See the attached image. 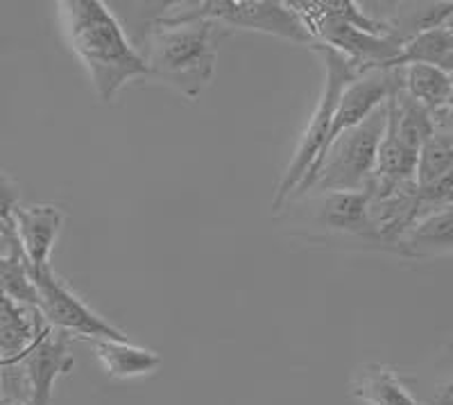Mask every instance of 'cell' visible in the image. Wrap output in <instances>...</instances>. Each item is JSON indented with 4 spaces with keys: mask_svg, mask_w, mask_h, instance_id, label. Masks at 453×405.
I'll return each instance as SVG.
<instances>
[{
    "mask_svg": "<svg viewBox=\"0 0 453 405\" xmlns=\"http://www.w3.org/2000/svg\"><path fill=\"white\" fill-rule=\"evenodd\" d=\"M68 43L88 71L103 103H111L132 80L150 77L143 57L125 36L119 19L100 0L59 3Z\"/></svg>",
    "mask_w": 453,
    "mask_h": 405,
    "instance_id": "obj_1",
    "label": "cell"
},
{
    "mask_svg": "<svg viewBox=\"0 0 453 405\" xmlns=\"http://www.w3.org/2000/svg\"><path fill=\"white\" fill-rule=\"evenodd\" d=\"M225 26L206 19L196 21H164L157 16L141 36L139 55L150 77L180 91L184 98L197 100L213 80L216 57Z\"/></svg>",
    "mask_w": 453,
    "mask_h": 405,
    "instance_id": "obj_2",
    "label": "cell"
},
{
    "mask_svg": "<svg viewBox=\"0 0 453 405\" xmlns=\"http://www.w3.org/2000/svg\"><path fill=\"white\" fill-rule=\"evenodd\" d=\"M290 7L318 46L345 57L358 73L395 68L406 43L390 21L374 19L351 0H295Z\"/></svg>",
    "mask_w": 453,
    "mask_h": 405,
    "instance_id": "obj_3",
    "label": "cell"
},
{
    "mask_svg": "<svg viewBox=\"0 0 453 405\" xmlns=\"http://www.w3.org/2000/svg\"><path fill=\"white\" fill-rule=\"evenodd\" d=\"M388 107L376 109L358 127L349 129L329 145L319 164L297 186L290 200L311 193H358L367 190L376 168V157L386 134Z\"/></svg>",
    "mask_w": 453,
    "mask_h": 405,
    "instance_id": "obj_4",
    "label": "cell"
},
{
    "mask_svg": "<svg viewBox=\"0 0 453 405\" xmlns=\"http://www.w3.org/2000/svg\"><path fill=\"white\" fill-rule=\"evenodd\" d=\"M164 21H196L206 19L220 26L238 27V30H252L261 34L277 36L295 46L315 48L313 36L299 21L290 3L277 0H197V3H177L159 14Z\"/></svg>",
    "mask_w": 453,
    "mask_h": 405,
    "instance_id": "obj_5",
    "label": "cell"
},
{
    "mask_svg": "<svg viewBox=\"0 0 453 405\" xmlns=\"http://www.w3.org/2000/svg\"><path fill=\"white\" fill-rule=\"evenodd\" d=\"M315 50L322 55L326 66L325 91H322V98H319L313 116H311V123L309 127H306L304 136L299 141L297 152L293 154V161H290V165L286 168V172H283L281 184H279L277 193H274V213H279L283 206L288 204V200L293 197L297 186L304 181V177L309 175V170L318 164V159L322 157V149H325L326 136H329L331 123H334L340 96H342V91L354 82L356 77L363 75V73H358V68H356L354 64L347 62L345 57H340L338 52L329 50V48L325 46H315Z\"/></svg>",
    "mask_w": 453,
    "mask_h": 405,
    "instance_id": "obj_6",
    "label": "cell"
},
{
    "mask_svg": "<svg viewBox=\"0 0 453 405\" xmlns=\"http://www.w3.org/2000/svg\"><path fill=\"white\" fill-rule=\"evenodd\" d=\"M68 342L71 335L48 324L21 358L0 370L5 403L21 401L27 405H50L57 378L71 374L75 364Z\"/></svg>",
    "mask_w": 453,
    "mask_h": 405,
    "instance_id": "obj_7",
    "label": "cell"
},
{
    "mask_svg": "<svg viewBox=\"0 0 453 405\" xmlns=\"http://www.w3.org/2000/svg\"><path fill=\"white\" fill-rule=\"evenodd\" d=\"M32 281L39 297V313L43 315L52 329L62 331L66 335H78L84 340H129L113 324L93 313L91 308L73 293L71 287L52 272V267H30Z\"/></svg>",
    "mask_w": 453,
    "mask_h": 405,
    "instance_id": "obj_8",
    "label": "cell"
},
{
    "mask_svg": "<svg viewBox=\"0 0 453 405\" xmlns=\"http://www.w3.org/2000/svg\"><path fill=\"white\" fill-rule=\"evenodd\" d=\"M304 209L306 222L322 233L331 236L358 238L374 247H381L370 218V195L367 190L358 193H311L295 200Z\"/></svg>",
    "mask_w": 453,
    "mask_h": 405,
    "instance_id": "obj_9",
    "label": "cell"
},
{
    "mask_svg": "<svg viewBox=\"0 0 453 405\" xmlns=\"http://www.w3.org/2000/svg\"><path fill=\"white\" fill-rule=\"evenodd\" d=\"M14 225L27 265H50V252L64 225L62 210L55 204H19L14 210Z\"/></svg>",
    "mask_w": 453,
    "mask_h": 405,
    "instance_id": "obj_10",
    "label": "cell"
},
{
    "mask_svg": "<svg viewBox=\"0 0 453 405\" xmlns=\"http://www.w3.org/2000/svg\"><path fill=\"white\" fill-rule=\"evenodd\" d=\"M48 322L36 306L19 303L0 293V370L21 358Z\"/></svg>",
    "mask_w": 453,
    "mask_h": 405,
    "instance_id": "obj_11",
    "label": "cell"
},
{
    "mask_svg": "<svg viewBox=\"0 0 453 405\" xmlns=\"http://www.w3.org/2000/svg\"><path fill=\"white\" fill-rule=\"evenodd\" d=\"M96 358L111 378H136L159 370L161 355L157 351L136 347L129 340H87Z\"/></svg>",
    "mask_w": 453,
    "mask_h": 405,
    "instance_id": "obj_12",
    "label": "cell"
},
{
    "mask_svg": "<svg viewBox=\"0 0 453 405\" xmlns=\"http://www.w3.org/2000/svg\"><path fill=\"white\" fill-rule=\"evenodd\" d=\"M399 252L403 256H431L453 252V204L433 210L412 225L403 236Z\"/></svg>",
    "mask_w": 453,
    "mask_h": 405,
    "instance_id": "obj_13",
    "label": "cell"
},
{
    "mask_svg": "<svg viewBox=\"0 0 453 405\" xmlns=\"http://www.w3.org/2000/svg\"><path fill=\"white\" fill-rule=\"evenodd\" d=\"M351 394L367 405H419L386 364H365L356 374Z\"/></svg>",
    "mask_w": 453,
    "mask_h": 405,
    "instance_id": "obj_14",
    "label": "cell"
},
{
    "mask_svg": "<svg viewBox=\"0 0 453 405\" xmlns=\"http://www.w3.org/2000/svg\"><path fill=\"white\" fill-rule=\"evenodd\" d=\"M411 64H426V66L442 68L453 75V36L444 26L431 27L419 34L411 36L402 48V55L395 62V68L411 66Z\"/></svg>",
    "mask_w": 453,
    "mask_h": 405,
    "instance_id": "obj_15",
    "label": "cell"
},
{
    "mask_svg": "<svg viewBox=\"0 0 453 405\" xmlns=\"http://www.w3.org/2000/svg\"><path fill=\"white\" fill-rule=\"evenodd\" d=\"M402 88L415 103L422 104L431 113L447 107L449 93L453 88V75L442 68L426 64H411L402 68Z\"/></svg>",
    "mask_w": 453,
    "mask_h": 405,
    "instance_id": "obj_16",
    "label": "cell"
},
{
    "mask_svg": "<svg viewBox=\"0 0 453 405\" xmlns=\"http://www.w3.org/2000/svg\"><path fill=\"white\" fill-rule=\"evenodd\" d=\"M0 293L19 303H27V306L39 303L30 265H27L23 249L0 252Z\"/></svg>",
    "mask_w": 453,
    "mask_h": 405,
    "instance_id": "obj_17",
    "label": "cell"
},
{
    "mask_svg": "<svg viewBox=\"0 0 453 405\" xmlns=\"http://www.w3.org/2000/svg\"><path fill=\"white\" fill-rule=\"evenodd\" d=\"M453 170V136L447 132H435L426 139L422 145L418 157V172H415V181L418 186H426L431 181L440 180L447 172Z\"/></svg>",
    "mask_w": 453,
    "mask_h": 405,
    "instance_id": "obj_18",
    "label": "cell"
},
{
    "mask_svg": "<svg viewBox=\"0 0 453 405\" xmlns=\"http://www.w3.org/2000/svg\"><path fill=\"white\" fill-rule=\"evenodd\" d=\"M19 186L12 181L7 172L0 170V252H14L21 249V242L16 236L14 210L19 206Z\"/></svg>",
    "mask_w": 453,
    "mask_h": 405,
    "instance_id": "obj_19",
    "label": "cell"
},
{
    "mask_svg": "<svg viewBox=\"0 0 453 405\" xmlns=\"http://www.w3.org/2000/svg\"><path fill=\"white\" fill-rule=\"evenodd\" d=\"M433 125H435V129H440V132H447L453 136V109L444 107L440 109V111L433 113Z\"/></svg>",
    "mask_w": 453,
    "mask_h": 405,
    "instance_id": "obj_20",
    "label": "cell"
},
{
    "mask_svg": "<svg viewBox=\"0 0 453 405\" xmlns=\"http://www.w3.org/2000/svg\"><path fill=\"white\" fill-rule=\"evenodd\" d=\"M428 405H453V380H449L442 387H438Z\"/></svg>",
    "mask_w": 453,
    "mask_h": 405,
    "instance_id": "obj_21",
    "label": "cell"
},
{
    "mask_svg": "<svg viewBox=\"0 0 453 405\" xmlns=\"http://www.w3.org/2000/svg\"><path fill=\"white\" fill-rule=\"evenodd\" d=\"M444 27H447V30H449V32H451V36H453V14H451V16H449L447 21H444Z\"/></svg>",
    "mask_w": 453,
    "mask_h": 405,
    "instance_id": "obj_22",
    "label": "cell"
},
{
    "mask_svg": "<svg viewBox=\"0 0 453 405\" xmlns=\"http://www.w3.org/2000/svg\"><path fill=\"white\" fill-rule=\"evenodd\" d=\"M0 405H5V394H3V374H0Z\"/></svg>",
    "mask_w": 453,
    "mask_h": 405,
    "instance_id": "obj_23",
    "label": "cell"
},
{
    "mask_svg": "<svg viewBox=\"0 0 453 405\" xmlns=\"http://www.w3.org/2000/svg\"><path fill=\"white\" fill-rule=\"evenodd\" d=\"M447 107H449V109H453V88H451V93H449V100H447Z\"/></svg>",
    "mask_w": 453,
    "mask_h": 405,
    "instance_id": "obj_24",
    "label": "cell"
},
{
    "mask_svg": "<svg viewBox=\"0 0 453 405\" xmlns=\"http://www.w3.org/2000/svg\"><path fill=\"white\" fill-rule=\"evenodd\" d=\"M7 405H27V403H21V401H14V403H7Z\"/></svg>",
    "mask_w": 453,
    "mask_h": 405,
    "instance_id": "obj_25",
    "label": "cell"
}]
</instances>
